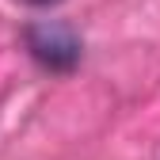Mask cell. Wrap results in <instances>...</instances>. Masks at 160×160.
<instances>
[{"label": "cell", "mask_w": 160, "mask_h": 160, "mask_svg": "<svg viewBox=\"0 0 160 160\" xmlns=\"http://www.w3.org/2000/svg\"><path fill=\"white\" fill-rule=\"evenodd\" d=\"M23 38H27L31 57L50 72H72L80 65V53H84L80 34L61 19H38L23 31Z\"/></svg>", "instance_id": "obj_1"}, {"label": "cell", "mask_w": 160, "mask_h": 160, "mask_svg": "<svg viewBox=\"0 0 160 160\" xmlns=\"http://www.w3.org/2000/svg\"><path fill=\"white\" fill-rule=\"evenodd\" d=\"M23 4H31V8H50V4H57V0H23Z\"/></svg>", "instance_id": "obj_2"}]
</instances>
